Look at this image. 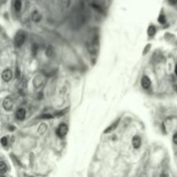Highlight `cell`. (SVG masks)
Wrapping results in <instances>:
<instances>
[{"label":"cell","instance_id":"cell-23","mask_svg":"<svg viewBox=\"0 0 177 177\" xmlns=\"http://www.w3.org/2000/svg\"><path fill=\"white\" fill-rule=\"evenodd\" d=\"M174 73H175V74L177 75V65H176V67H175V68H174Z\"/></svg>","mask_w":177,"mask_h":177},{"label":"cell","instance_id":"cell-21","mask_svg":"<svg viewBox=\"0 0 177 177\" xmlns=\"http://www.w3.org/2000/svg\"><path fill=\"white\" fill-rule=\"evenodd\" d=\"M169 3L172 4H177V0H169Z\"/></svg>","mask_w":177,"mask_h":177},{"label":"cell","instance_id":"cell-5","mask_svg":"<svg viewBox=\"0 0 177 177\" xmlns=\"http://www.w3.org/2000/svg\"><path fill=\"white\" fill-rule=\"evenodd\" d=\"M33 84L36 87H40L44 84V78L42 75H37L35 77L33 80Z\"/></svg>","mask_w":177,"mask_h":177},{"label":"cell","instance_id":"cell-22","mask_svg":"<svg viewBox=\"0 0 177 177\" xmlns=\"http://www.w3.org/2000/svg\"><path fill=\"white\" fill-rule=\"evenodd\" d=\"M161 177H168V174H165V173H162V174H161Z\"/></svg>","mask_w":177,"mask_h":177},{"label":"cell","instance_id":"cell-10","mask_svg":"<svg viewBox=\"0 0 177 177\" xmlns=\"http://www.w3.org/2000/svg\"><path fill=\"white\" fill-rule=\"evenodd\" d=\"M119 120H117V122H114L112 125L109 126L108 128H106L105 131V133H109V132H112V131H114L116 129V127L117 126V124H119Z\"/></svg>","mask_w":177,"mask_h":177},{"label":"cell","instance_id":"cell-18","mask_svg":"<svg viewBox=\"0 0 177 177\" xmlns=\"http://www.w3.org/2000/svg\"><path fill=\"white\" fill-rule=\"evenodd\" d=\"M92 7H93L94 9H96V10H97L98 11H99V12H102V11H103V10H102V8L99 7V6L97 5V4H92Z\"/></svg>","mask_w":177,"mask_h":177},{"label":"cell","instance_id":"cell-2","mask_svg":"<svg viewBox=\"0 0 177 177\" xmlns=\"http://www.w3.org/2000/svg\"><path fill=\"white\" fill-rule=\"evenodd\" d=\"M67 131H68V127L66 124H61L58 126L57 130H56V134L58 135V137H64L67 135Z\"/></svg>","mask_w":177,"mask_h":177},{"label":"cell","instance_id":"cell-19","mask_svg":"<svg viewBox=\"0 0 177 177\" xmlns=\"http://www.w3.org/2000/svg\"><path fill=\"white\" fill-rule=\"evenodd\" d=\"M51 117H52L51 115H49V114L40 116V119H51Z\"/></svg>","mask_w":177,"mask_h":177},{"label":"cell","instance_id":"cell-8","mask_svg":"<svg viewBox=\"0 0 177 177\" xmlns=\"http://www.w3.org/2000/svg\"><path fill=\"white\" fill-rule=\"evenodd\" d=\"M25 116H26V111L24 110L23 108L18 109L17 111V112H16V117H17V119L19 120H23Z\"/></svg>","mask_w":177,"mask_h":177},{"label":"cell","instance_id":"cell-15","mask_svg":"<svg viewBox=\"0 0 177 177\" xmlns=\"http://www.w3.org/2000/svg\"><path fill=\"white\" fill-rule=\"evenodd\" d=\"M0 142H1V144L3 146H6L8 144V139H7V137H3L1 138V140H0Z\"/></svg>","mask_w":177,"mask_h":177},{"label":"cell","instance_id":"cell-14","mask_svg":"<svg viewBox=\"0 0 177 177\" xmlns=\"http://www.w3.org/2000/svg\"><path fill=\"white\" fill-rule=\"evenodd\" d=\"M148 34L149 36H153L156 34V28L154 26H149L148 29Z\"/></svg>","mask_w":177,"mask_h":177},{"label":"cell","instance_id":"cell-3","mask_svg":"<svg viewBox=\"0 0 177 177\" xmlns=\"http://www.w3.org/2000/svg\"><path fill=\"white\" fill-rule=\"evenodd\" d=\"M12 76H13L12 71L9 68L4 69L3 73H2V79H3V80L5 81V82H9V81L12 79Z\"/></svg>","mask_w":177,"mask_h":177},{"label":"cell","instance_id":"cell-13","mask_svg":"<svg viewBox=\"0 0 177 177\" xmlns=\"http://www.w3.org/2000/svg\"><path fill=\"white\" fill-rule=\"evenodd\" d=\"M14 7H15V10L17 11H20V10H21V7H22L21 0H16L15 3H14Z\"/></svg>","mask_w":177,"mask_h":177},{"label":"cell","instance_id":"cell-7","mask_svg":"<svg viewBox=\"0 0 177 177\" xmlns=\"http://www.w3.org/2000/svg\"><path fill=\"white\" fill-rule=\"evenodd\" d=\"M141 144H142V141H141V138H140L139 136H134L132 138V145L134 148L139 149Z\"/></svg>","mask_w":177,"mask_h":177},{"label":"cell","instance_id":"cell-20","mask_svg":"<svg viewBox=\"0 0 177 177\" xmlns=\"http://www.w3.org/2000/svg\"><path fill=\"white\" fill-rule=\"evenodd\" d=\"M173 142H174L175 144H177V133H175V134H174V135L173 136Z\"/></svg>","mask_w":177,"mask_h":177},{"label":"cell","instance_id":"cell-11","mask_svg":"<svg viewBox=\"0 0 177 177\" xmlns=\"http://www.w3.org/2000/svg\"><path fill=\"white\" fill-rule=\"evenodd\" d=\"M7 171V165L4 162H0V174H4Z\"/></svg>","mask_w":177,"mask_h":177},{"label":"cell","instance_id":"cell-6","mask_svg":"<svg viewBox=\"0 0 177 177\" xmlns=\"http://www.w3.org/2000/svg\"><path fill=\"white\" fill-rule=\"evenodd\" d=\"M141 85H142L143 88H144V89H149L151 85V81L148 76H146V75L143 76V78L141 80Z\"/></svg>","mask_w":177,"mask_h":177},{"label":"cell","instance_id":"cell-12","mask_svg":"<svg viewBox=\"0 0 177 177\" xmlns=\"http://www.w3.org/2000/svg\"><path fill=\"white\" fill-rule=\"evenodd\" d=\"M32 20L36 22H39L41 20V15L37 12V11H35L32 14Z\"/></svg>","mask_w":177,"mask_h":177},{"label":"cell","instance_id":"cell-4","mask_svg":"<svg viewBox=\"0 0 177 177\" xmlns=\"http://www.w3.org/2000/svg\"><path fill=\"white\" fill-rule=\"evenodd\" d=\"M3 107L4 110L10 111L13 107V100L10 97H7L4 99L3 101Z\"/></svg>","mask_w":177,"mask_h":177},{"label":"cell","instance_id":"cell-17","mask_svg":"<svg viewBox=\"0 0 177 177\" xmlns=\"http://www.w3.org/2000/svg\"><path fill=\"white\" fill-rule=\"evenodd\" d=\"M46 54H48V56H51L53 54V50H52V48L51 47H49L46 51Z\"/></svg>","mask_w":177,"mask_h":177},{"label":"cell","instance_id":"cell-16","mask_svg":"<svg viewBox=\"0 0 177 177\" xmlns=\"http://www.w3.org/2000/svg\"><path fill=\"white\" fill-rule=\"evenodd\" d=\"M158 21H159V22H161V23H164V22H166V18H165V17L163 15H161L159 18H158Z\"/></svg>","mask_w":177,"mask_h":177},{"label":"cell","instance_id":"cell-9","mask_svg":"<svg viewBox=\"0 0 177 177\" xmlns=\"http://www.w3.org/2000/svg\"><path fill=\"white\" fill-rule=\"evenodd\" d=\"M37 131H38V133H39L40 135H43V134L48 131V125H47V124H45V123L41 124L40 126L38 127V130Z\"/></svg>","mask_w":177,"mask_h":177},{"label":"cell","instance_id":"cell-24","mask_svg":"<svg viewBox=\"0 0 177 177\" xmlns=\"http://www.w3.org/2000/svg\"><path fill=\"white\" fill-rule=\"evenodd\" d=\"M0 177H5V176H4V175H0Z\"/></svg>","mask_w":177,"mask_h":177},{"label":"cell","instance_id":"cell-1","mask_svg":"<svg viewBox=\"0 0 177 177\" xmlns=\"http://www.w3.org/2000/svg\"><path fill=\"white\" fill-rule=\"evenodd\" d=\"M25 39H26V35L23 31L20 30L18 31L16 35L15 38H14V43H15V46L17 48H19L21 47L22 44L24 43L25 42Z\"/></svg>","mask_w":177,"mask_h":177}]
</instances>
